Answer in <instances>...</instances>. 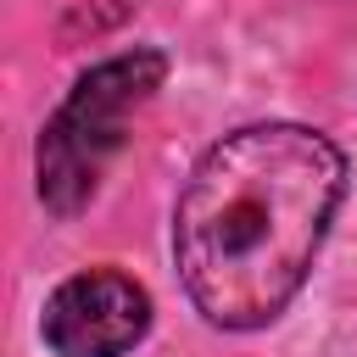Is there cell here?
<instances>
[{
    "label": "cell",
    "mask_w": 357,
    "mask_h": 357,
    "mask_svg": "<svg viewBox=\"0 0 357 357\" xmlns=\"http://www.w3.org/2000/svg\"><path fill=\"white\" fill-rule=\"evenodd\" d=\"M151 329V296L117 268H84L45 301L39 335L56 357H128Z\"/></svg>",
    "instance_id": "3957f363"
},
{
    "label": "cell",
    "mask_w": 357,
    "mask_h": 357,
    "mask_svg": "<svg viewBox=\"0 0 357 357\" xmlns=\"http://www.w3.org/2000/svg\"><path fill=\"white\" fill-rule=\"evenodd\" d=\"M346 195V156L307 123L223 134L173 206V262L218 329H262L301 290Z\"/></svg>",
    "instance_id": "6da1fadb"
},
{
    "label": "cell",
    "mask_w": 357,
    "mask_h": 357,
    "mask_svg": "<svg viewBox=\"0 0 357 357\" xmlns=\"http://www.w3.org/2000/svg\"><path fill=\"white\" fill-rule=\"evenodd\" d=\"M162 78H167V56L139 45L89 67L67 89V100L39 134V195L56 218H73L100 190L106 162L128 139V117L162 89Z\"/></svg>",
    "instance_id": "7a4b0ae2"
}]
</instances>
